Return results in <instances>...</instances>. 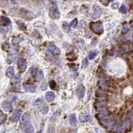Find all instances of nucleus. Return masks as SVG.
I'll use <instances>...</instances> for the list:
<instances>
[{
  "label": "nucleus",
  "instance_id": "9",
  "mask_svg": "<svg viewBox=\"0 0 133 133\" xmlns=\"http://www.w3.org/2000/svg\"><path fill=\"white\" fill-rule=\"evenodd\" d=\"M2 108L5 111H10L11 109H12V104L8 100H4V101L2 102Z\"/></svg>",
  "mask_w": 133,
  "mask_h": 133
},
{
  "label": "nucleus",
  "instance_id": "15",
  "mask_svg": "<svg viewBox=\"0 0 133 133\" xmlns=\"http://www.w3.org/2000/svg\"><path fill=\"white\" fill-rule=\"evenodd\" d=\"M10 24V19L7 18V17H4V16H1V24L2 26H7Z\"/></svg>",
  "mask_w": 133,
  "mask_h": 133
},
{
  "label": "nucleus",
  "instance_id": "4",
  "mask_svg": "<svg viewBox=\"0 0 133 133\" xmlns=\"http://www.w3.org/2000/svg\"><path fill=\"white\" fill-rule=\"evenodd\" d=\"M17 65H18V68L20 71H24L27 67V62L24 58H19L18 61H17Z\"/></svg>",
  "mask_w": 133,
  "mask_h": 133
},
{
  "label": "nucleus",
  "instance_id": "17",
  "mask_svg": "<svg viewBox=\"0 0 133 133\" xmlns=\"http://www.w3.org/2000/svg\"><path fill=\"white\" fill-rule=\"evenodd\" d=\"M28 115H24V116H23V118H22V121H21V127L22 128H24V126L26 125V124H27L28 122Z\"/></svg>",
  "mask_w": 133,
  "mask_h": 133
},
{
  "label": "nucleus",
  "instance_id": "26",
  "mask_svg": "<svg viewBox=\"0 0 133 133\" xmlns=\"http://www.w3.org/2000/svg\"><path fill=\"white\" fill-rule=\"evenodd\" d=\"M36 72H38V71H37V69H36V67H32V68L30 69V74H31L33 76H35Z\"/></svg>",
  "mask_w": 133,
  "mask_h": 133
},
{
  "label": "nucleus",
  "instance_id": "6",
  "mask_svg": "<svg viewBox=\"0 0 133 133\" xmlns=\"http://www.w3.org/2000/svg\"><path fill=\"white\" fill-rule=\"evenodd\" d=\"M92 17L93 18H98L99 16H100V14L102 13V9L97 5H94L93 8H92Z\"/></svg>",
  "mask_w": 133,
  "mask_h": 133
},
{
  "label": "nucleus",
  "instance_id": "23",
  "mask_svg": "<svg viewBox=\"0 0 133 133\" xmlns=\"http://www.w3.org/2000/svg\"><path fill=\"white\" fill-rule=\"evenodd\" d=\"M37 77H38V80H39L44 79V73H43L42 70H39L37 72Z\"/></svg>",
  "mask_w": 133,
  "mask_h": 133
},
{
  "label": "nucleus",
  "instance_id": "28",
  "mask_svg": "<svg viewBox=\"0 0 133 133\" xmlns=\"http://www.w3.org/2000/svg\"><path fill=\"white\" fill-rule=\"evenodd\" d=\"M50 86L52 88V89H55L56 88V83L54 80H51L50 81Z\"/></svg>",
  "mask_w": 133,
  "mask_h": 133
},
{
  "label": "nucleus",
  "instance_id": "21",
  "mask_svg": "<svg viewBox=\"0 0 133 133\" xmlns=\"http://www.w3.org/2000/svg\"><path fill=\"white\" fill-rule=\"evenodd\" d=\"M40 111H41V112L44 115H45V114H47L48 113V111H49V107L47 106H45V105H44L43 106V107L40 109Z\"/></svg>",
  "mask_w": 133,
  "mask_h": 133
},
{
  "label": "nucleus",
  "instance_id": "12",
  "mask_svg": "<svg viewBox=\"0 0 133 133\" xmlns=\"http://www.w3.org/2000/svg\"><path fill=\"white\" fill-rule=\"evenodd\" d=\"M23 129L24 130V131L26 133H34V128H33V126H32V125H31L30 121H28V122L26 124Z\"/></svg>",
  "mask_w": 133,
  "mask_h": 133
},
{
  "label": "nucleus",
  "instance_id": "11",
  "mask_svg": "<svg viewBox=\"0 0 133 133\" xmlns=\"http://www.w3.org/2000/svg\"><path fill=\"white\" fill-rule=\"evenodd\" d=\"M20 116H21V112H20L19 110H15V111H13V115H12V119L13 121H18L19 119H20Z\"/></svg>",
  "mask_w": 133,
  "mask_h": 133
},
{
  "label": "nucleus",
  "instance_id": "8",
  "mask_svg": "<svg viewBox=\"0 0 133 133\" xmlns=\"http://www.w3.org/2000/svg\"><path fill=\"white\" fill-rule=\"evenodd\" d=\"M80 121L82 122H91V116L89 114L83 113L80 115Z\"/></svg>",
  "mask_w": 133,
  "mask_h": 133
},
{
  "label": "nucleus",
  "instance_id": "30",
  "mask_svg": "<svg viewBox=\"0 0 133 133\" xmlns=\"http://www.w3.org/2000/svg\"><path fill=\"white\" fill-rule=\"evenodd\" d=\"M17 23H18V24H19V25H21V26H20V28H21V29L24 30L25 28H26L24 24H23V23H21V22H17Z\"/></svg>",
  "mask_w": 133,
  "mask_h": 133
},
{
  "label": "nucleus",
  "instance_id": "14",
  "mask_svg": "<svg viewBox=\"0 0 133 133\" xmlns=\"http://www.w3.org/2000/svg\"><path fill=\"white\" fill-rule=\"evenodd\" d=\"M6 76L8 78H13L14 76V69L13 66H10L6 70Z\"/></svg>",
  "mask_w": 133,
  "mask_h": 133
},
{
  "label": "nucleus",
  "instance_id": "16",
  "mask_svg": "<svg viewBox=\"0 0 133 133\" xmlns=\"http://www.w3.org/2000/svg\"><path fill=\"white\" fill-rule=\"evenodd\" d=\"M24 88L25 91H29V92H34V91H35V85H24Z\"/></svg>",
  "mask_w": 133,
  "mask_h": 133
},
{
  "label": "nucleus",
  "instance_id": "3",
  "mask_svg": "<svg viewBox=\"0 0 133 133\" xmlns=\"http://www.w3.org/2000/svg\"><path fill=\"white\" fill-rule=\"evenodd\" d=\"M100 122H101L102 125L105 126V127H106V128H110V127H111L112 126L114 125L115 121H114V119L112 117L108 116V117L102 119Z\"/></svg>",
  "mask_w": 133,
  "mask_h": 133
},
{
  "label": "nucleus",
  "instance_id": "20",
  "mask_svg": "<svg viewBox=\"0 0 133 133\" xmlns=\"http://www.w3.org/2000/svg\"><path fill=\"white\" fill-rule=\"evenodd\" d=\"M6 119H7L6 115H4L3 112H1V114H0V124H4Z\"/></svg>",
  "mask_w": 133,
  "mask_h": 133
},
{
  "label": "nucleus",
  "instance_id": "13",
  "mask_svg": "<svg viewBox=\"0 0 133 133\" xmlns=\"http://www.w3.org/2000/svg\"><path fill=\"white\" fill-rule=\"evenodd\" d=\"M69 121H70V124L72 126H76L77 123V119H76V114H71L69 117Z\"/></svg>",
  "mask_w": 133,
  "mask_h": 133
},
{
  "label": "nucleus",
  "instance_id": "2",
  "mask_svg": "<svg viewBox=\"0 0 133 133\" xmlns=\"http://www.w3.org/2000/svg\"><path fill=\"white\" fill-rule=\"evenodd\" d=\"M50 15L51 18H53L54 19H58L60 17V10L58 8L57 6L54 5L52 6L50 9Z\"/></svg>",
  "mask_w": 133,
  "mask_h": 133
},
{
  "label": "nucleus",
  "instance_id": "7",
  "mask_svg": "<svg viewBox=\"0 0 133 133\" xmlns=\"http://www.w3.org/2000/svg\"><path fill=\"white\" fill-rule=\"evenodd\" d=\"M48 50L50 53H51L53 55H60V50L55 45H50L48 47Z\"/></svg>",
  "mask_w": 133,
  "mask_h": 133
},
{
  "label": "nucleus",
  "instance_id": "27",
  "mask_svg": "<svg viewBox=\"0 0 133 133\" xmlns=\"http://www.w3.org/2000/svg\"><path fill=\"white\" fill-rule=\"evenodd\" d=\"M34 105L37 106H40L41 105L44 106V103H43V101L41 100V99H38L35 102H34Z\"/></svg>",
  "mask_w": 133,
  "mask_h": 133
},
{
  "label": "nucleus",
  "instance_id": "24",
  "mask_svg": "<svg viewBox=\"0 0 133 133\" xmlns=\"http://www.w3.org/2000/svg\"><path fill=\"white\" fill-rule=\"evenodd\" d=\"M88 65V59L87 58H85V59L83 60V62H82V68L85 69V67H87Z\"/></svg>",
  "mask_w": 133,
  "mask_h": 133
},
{
  "label": "nucleus",
  "instance_id": "29",
  "mask_svg": "<svg viewBox=\"0 0 133 133\" xmlns=\"http://www.w3.org/2000/svg\"><path fill=\"white\" fill-rule=\"evenodd\" d=\"M48 133H54V126H49V128H48Z\"/></svg>",
  "mask_w": 133,
  "mask_h": 133
},
{
  "label": "nucleus",
  "instance_id": "22",
  "mask_svg": "<svg viewBox=\"0 0 133 133\" xmlns=\"http://www.w3.org/2000/svg\"><path fill=\"white\" fill-rule=\"evenodd\" d=\"M78 26V19H75L72 20L71 24H70V27L71 28H76Z\"/></svg>",
  "mask_w": 133,
  "mask_h": 133
},
{
  "label": "nucleus",
  "instance_id": "10",
  "mask_svg": "<svg viewBox=\"0 0 133 133\" xmlns=\"http://www.w3.org/2000/svg\"><path fill=\"white\" fill-rule=\"evenodd\" d=\"M54 98H55V94L52 91H48L45 94V99L48 102H51Z\"/></svg>",
  "mask_w": 133,
  "mask_h": 133
},
{
  "label": "nucleus",
  "instance_id": "5",
  "mask_svg": "<svg viewBox=\"0 0 133 133\" xmlns=\"http://www.w3.org/2000/svg\"><path fill=\"white\" fill-rule=\"evenodd\" d=\"M76 95L78 96L79 99H83L84 95H85V86H84L83 85H78V87L76 90Z\"/></svg>",
  "mask_w": 133,
  "mask_h": 133
},
{
  "label": "nucleus",
  "instance_id": "1",
  "mask_svg": "<svg viewBox=\"0 0 133 133\" xmlns=\"http://www.w3.org/2000/svg\"><path fill=\"white\" fill-rule=\"evenodd\" d=\"M91 28L92 31L94 33L97 34H101L104 31V28H103V25L101 24V22H94V23H91Z\"/></svg>",
  "mask_w": 133,
  "mask_h": 133
},
{
  "label": "nucleus",
  "instance_id": "19",
  "mask_svg": "<svg viewBox=\"0 0 133 133\" xmlns=\"http://www.w3.org/2000/svg\"><path fill=\"white\" fill-rule=\"evenodd\" d=\"M96 55H97V50H93V51H91L89 53L88 58L90 60H93V59H95Z\"/></svg>",
  "mask_w": 133,
  "mask_h": 133
},
{
  "label": "nucleus",
  "instance_id": "25",
  "mask_svg": "<svg viewBox=\"0 0 133 133\" xmlns=\"http://www.w3.org/2000/svg\"><path fill=\"white\" fill-rule=\"evenodd\" d=\"M119 10H120V13H126V8L125 5H121V6L119 8Z\"/></svg>",
  "mask_w": 133,
  "mask_h": 133
},
{
  "label": "nucleus",
  "instance_id": "18",
  "mask_svg": "<svg viewBox=\"0 0 133 133\" xmlns=\"http://www.w3.org/2000/svg\"><path fill=\"white\" fill-rule=\"evenodd\" d=\"M98 85H99V87L101 88L102 90H107L108 89V85L106 84V81H100L98 83Z\"/></svg>",
  "mask_w": 133,
  "mask_h": 133
}]
</instances>
